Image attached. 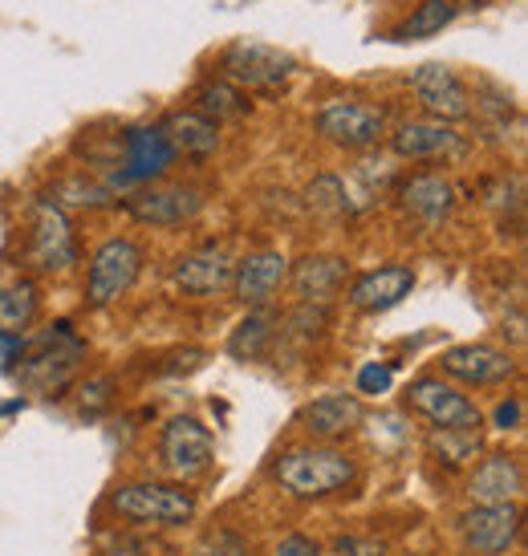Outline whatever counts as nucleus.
<instances>
[{
    "label": "nucleus",
    "mask_w": 528,
    "mask_h": 556,
    "mask_svg": "<svg viewBox=\"0 0 528 556\" xmlns=\"http://www.w3.org/2000/svg\"><path fill=\"white\" fill-rule=\"evenodd\" d=\"M273 476L297 500H326L354 483L357 467L350 455L334 447H293L277 459Z\"/></svg>",
    "instance_id": "nucleus-1"
},
{
    "label": "nucleus",
    "mask_w": 528,
    "mask_h": 556,
    "mask_svg": "<svg viewBox=\"0 0 528 556\" xmlns=\"http://www.w3.org/2000/svg\"><path fill=\"white\" fill-rule=\"evenodd\" d=\"M81 357H86V341L70 329V321H58L49 333L33 341V350L25 354L21 345V370H16V382L29 387L33 394H62L70 387V378L78 374Z\"/></svg>",
    "instance_id": "nucleus-2"
},
{
    "label": "nucleus",
    "mask_w": 528,
    "mask_h": 556,
    "mask_svg": "<svg viewBox=\"0 0 528 556\" xmlns=\"http://www.w3.org/2000/svg\"><path fill=\"white\" fill-rule=\"evenodd\" d=\"M110 508L126 516V520H135V525L175 528L196 520L200 500H196V492H187L184 483H151V479H142V483H123L118 492L110 495Z\"/></svg>",
    "instance_id": "nucleus-3"
},
{
    "label": "nucleus",
    "mask_w": 528,
    "mask_h": 556,
    "mask_svg": "<svg viewBox=\"0 0 528 556\" xmlns=\"http://www.w3.org/2000/svg\"><path fill=\"white\" fill-rule=\"evenodd\" d=\"M142 273V248L126 236H114L90 256V273H86V305L90 309H106L118 296L135 289Z\"/></svg>",
    "instance_id": "nucleus-4"
},
{
    "label": "nucleus",
    "mask_w": 528,
    "mask_h": 556,
    "mask_svg": "<svg viewBox=\"0 0 528 556\" xmlns=\"http://www.w3.org/2000/svg\"><path fill=\"white\" fill-rule=\"evenodd\" d=\"M29 261L41 273H65L78 261V240L74 224L62 212V203L33 200V232H29Z\"/></svg>",
    "instance_id": "nucleus-5"
},
{
    "label": "nucleus",
    "mask_w": 528,
    "mask_h": 556,
    "mask_svg": "<svg viewBox=\"0 0 528 556\" xmlns=\"http://www.w3.org/2000/svg\"><path fill=\"white\" fill-rule=\"evenodd\" d=\"M406 402L411 410H419L436 431H480V406L460 394L455 387H448L443 378H419L406 390Z\"/></svg>",
    "instance_id": "nucleus-6"
},
{
    "label": "nucleus",
    "mask_w": 528,
    "mask_h": 556,
    "mask_svg": "<svg viewBox=\"0 0 528 556\" xmlns=\"http://www.w3.org/2000/svg\"><path fill=\"white\" fill-rule=\"evenodd\" d=\"M159 459L179 479H196L216 464V439L200 418H172L159 434Z\"/></svg>",
    "instance_id": "nucleus-7"
},
{
    "label": "nucleus",
    "mask_w": 528,
    "mask_h": 556,
    "mask_svg": "<svg viewBox=\"0 0 528 556\" xmlns=\"http://www.w3.org/2000/svg\"><path fill=\"white\" fill-rule=\"evenodd\" d=\"M317 130H322V139H329L342 151H370L387 135V118H382V110L338 98L317 110Z\"/></svg>",
    "instance_id": "nucleus-8"
},
{
    "label": "nucleus",
    "mask_w": 528,
    "mask_h": 556,
    "mask_svg": "<svg viewBox=\"0 0 528 556\" xmlns=\"http://www.w3.org/2000/svg\"><path fill=\"white\" fill-rule=\"evenodd\" d=\"M520 508L516 504H472L460 516L464 544L476 556H504L520 541Z\"/></svg>",
    "instance_id": "nucleus-9"
},
{
    "label": "nucleus",
    "mask_w": 528,
    "mask_h": 556,
    "mask_svg": "<svg viewBox=\"0 0 528 556\" xmlns=\"http://www.w3.org/2000/svg\"><path fill=\"white\" fill-rule=\"evenodd\" d=\"M297 70L293 53L268 46V41H236L224 53V78L232 86H249V90H264V86H277Z\"/></svg>",
    "instance_id": "nucleus-10"
},
{
    "label": "nucleus",
    "mask_w": 528,
    "mask_h": 556,
    "mask_svg": "<svg viewBox=\"0 0 528 556\" xmlns=\"http://www.w3.org/2000/svg\"><path fill=\"white\" fill-rule=\"evenodd\" d=\"M411 90L423 102V110L439 123H460L472 114V93L460 81V74L443 62H427L411 74Z\"/></svg>",
    "instance_id": "nucleus-11"
},
{
    "label": "nucleus",
    "mask_w": 528,
    "mask_h": 556,
    "mask_svg": "<svg viewBox=\"0 0 528 556\" xmlns=\"http://www.w3.org/2000/svg\"><path fill=\"white\" fill-rule=\"evenodd\" d=\"M285 280H289V261L273 248H264V252H252L236 264L232 293L244 309H268Z\"/></svg>",
    "instance_id": "nucleus-12"
},
{
    "label": "nucleus",
    "mask_w": 528,
    "mask_h": 556,
    "mask_svg": "<svg viewBox=\"0 0 528 556\" xmlns=\"http://www.w3.org/2000/svg\"><path fill=\"white\" fill-rule=\"evenodd\" d=\"M443 374L455 382H467V387H500L516 374V362L496 345L472 341V345H451L443 354Z\"/></svg>",
    "instance_id": "nucleus-13"
},
{
    "label": "nucleus",
    "mask_w": 528,
    "mask_h": 556,
    "mask_svg": "<svg viewBox=\"0 0 528 556\" xmlns=\"http://www.w3.org/2000/svg\"><path fill=\"white\" fill-rule=\"evenodd\" d=\"M203 195L191 191V187H155V191H139L126 200V212L139 219V224H151V228H175L184 219L200 216Z\"/></svg>",
    "instance_id": "nucleus-14"
},
{
    "label": "nucleus",
    "mask_w": 528,
    "mask_h": 556,
    "mask_svg": "<svg viewBox=\"0 0 528 556\" xmlns=\"http://www.w3.org/2000/svg\"><path fill=\"white\" fill-rule=\"evenodd\" d=\"M236 264L224 256V248H200L175 264L172 285L187 296H216L224 289H232Z\"/></svg>",
    "instance_id": "nucleus-15"
},
{
    "label": "nucleus",
    "mask_w": 528,
    "mask_h": 556,
    "mask_svg": "<svg viewBox=\"0 0 528 556\" xmlns=\"http://www.w3.org/2000/svg\"><path fill=\"white\" fill-rule=\"evenodd\" d=\"M415 289V273L406 264H382V268H370L350 285V305L357 313H387L394 309L403 296H411Z\"/></svg>",
    "instance_id": "nucleus-16"
},
{
    "label": "nucleus",
    "mask_w": 528,
    "mask_h": 556,
    "mask_svg": "<svg viewBox=\"0 0 528 556\" xmlns=\"http://www.w3.org/2000/svg\"><path fill=\"white\" fill-rule=\"evenodd\" d=\"M362 402L357 394H345V390H334V394H322V399H313L305 406V415H301V427L305 434L313 439H322V443H334V439H345V434H354L362 427Z\"/></svg>",
    "instance_id": "nucleus-17"
},
{
    "label": "nucleus",
    "mask_w": 528,
    "mask_h": 556,
    "mask_svg": "<svg viewBox=\"0 0 528 556\" xmlns=\"http://www.w3.org/2000/svg\"><path fill=\"white\" fill-rule=\"evenodd\" d=\"M520 492H525V467L513 455H488L467 479L472 504H516Z\"/></svg>",
    "instance_id": "nucleus-18"
},
{
    "label": "nucleus",
    "mask_w": 528,
    "mask_h": 556,
    "mask_svg": "<svg viewBox=\"0 0 528 556\" xmlns=\"http://www.w3.org/2000/svg\"><path fill=\"white\" fill-rule=\"evenodd\" d=\"M399 203H403L406 216H415L419 224L436 228V224H443V219L455 212V187H451L443 175L423 170V175H411V179L399 187Z\"/></svg>",
    "instance_id": "nucleus-19"
},
{
    "label": "nucleus",
    "mask_w": 528,
    "mask_h": 556,
    "mask_svg": "<svg viewBox=\"0 0 528 556\" xmlns=\"http://www.w3.org/2000/svg\"><path fill=\"white\" fill-rule=\"evenodd\" d=\"M345 277H350V264L338 256H305L293 268V293L301 305L329 309V301L342 293Z\"/></svg>",
    "instance_id": "nucleus-20"
},
{
    "label": "nucleus",
    "mask_w": 528,
    "mask_h": 556,
    "mask_svg": "<svg viewBox=\"0 0 528 556\" xmlns=\"http://www.w3.org/2000/svg\"><path fill=\"white\" fill-rule=\"evenodd\" d=\"M390 151L399 159H443L460 151V135L451 130V123L415 118V123H403L390 135Z\"/></svg>",
    "instance_id": "nucleus-21"
},
{
    "label": "nucleus",
    "mask_w": 528,
    "mask_h": 556,
    "mask_svg": "<svg viewBox=\"0 0 528 556\" xmlns=\"http://www.w3.org/2000/svg\"><path fill=\"white\" fill-rule=\"evenodd\" d=\"M175 163V151L159 126H135L126 130V170L123 179H159Z\"/></svg>",
    "instance_id": "nucleus-22"
},
{
    "label": "nucleus",
    "mask_w": 528,
    "mask_h": 556,
    "mask_svg": "<svg viewBox=\"0 0 528 556\" xmlns=\"http://www.w3.org/2000/svg\"><path fill=\"white\" fill-rule=\"evenodd\" d=\"M159 130L167 135L175 155L184 151L191 159H208L216 155L219 147V126L212 118H203L200 110H175V114H167V123L159 126Z\"/></svg>",
    "instance_id": "nucleus-23"
},
{
    "label": "nucleus",
    "mask_w": 528,
    "mask_h": 556,
    "mask_svg": "<svg viewBox=\"0 0 528 556\" xmlns=\"http://www.w3.org/2000/svg\"><path fill=\"white\" fill-rule=\"evenodd\" d=\"M33 321H37V285L16 280L9 289H0V345L25 341Z\"/></svg>",
    "instance_id": "nucleus-24"
},
{
    "label": "nucleus",
    "mask_w": 528,
    "mask_h": 556,
    "mask_svg": "<svg viewBox=\"0 0 528 556\" xmlns=\"http://www.w3.org/2000/svg\"><path fill=\"white\" fill-rule=\"evenodd\" d=\"M273 341H277V313L249 309V317L236 325L232 338H228V354H232L236 362H261Z\"/></svg>",
    "instance_id": "nucleus-25"
},
{
    "label": "nucleus",
    "mask_w": 528,
    "mask_h": 556,
    "mask_svg": "<svg viewBox=\"0 0 528 556\" xmlns=\"http://www.w3.org/2000/svg\"><path fill=\"white\" fill-rule=\"evenodd\" d=\"M460 16L455 0H419L415 13L406 16L399 29H390V41H431Z\"/></svg>",
    "instance_id": "nucleus-26"
},
{
    "label": "nucleus",
    "mask_w": 528,
    "mask_h": 556,
    "mask_svg": "<svg viewBox=\"0 0 528 556\" xmlns=\"http://www.w3.org/2000/svg\"><path fill=\"white\" fill-rule=\"evenodd\" d=\"M196 110L219 126L224 118H244V114H249V98H244L240 86H232V81H208V86L196 93Z\"/></svg>",
    "instance_id": "nucleus-27"
},
{
    "label": "nucleus",
    "mask_w": 528,
    "mask_h": 556,
    "mask_svg": "<svg viewBox=\"0 0 528 556\" xmlns=\"http://www.w3.org/2000/svg\"><path fill=\"white\" fill-rule=\"evenodd\" d=\"M305 203L317 216H350L357 203L350 195V187L338 179V175H317L310 187H305Z\"/></svg>",
    "instance_id": "nucleus-28"
},
{
    "label": "nucleus",
    "mask_w": 528,
    "mask_h": 556,
    "mask_svg": "<svg viewBox=\"0 0 528 556\" xmlns=\"http://www.w3.org/2000/svg\"><path fill=\"white\" fill-rule=\"evenodd\" d=\"M427 451L436 455L439 464L464 467L467 459H476V451H480V431H436V427H431Z\"/></svg>",
    "instance_id": "nucleus-29"
},
{
    "label": "nucleus",
    "mask_w": 528,
    "mask_h": 556,
    "mask_svg": "<svg viewBox=\"0 0 528 556\" xmlns=\"http://www.w3.org/2000/svg\"><path fill=\"white\" fill-rule=\"evenodd\" d=\"M191 556H249V541H244L236 528H216V532H208V536L196 544Z\"/></svg>",
    "instance_id": "nucleus-30"
},
{
    "label": "nucleus",
    "mask_w": 528,
    "mask_h": 556,
    "mask_svg": "<svg viewBox=\"0 0 528 556\" xmlns=\"http://www.w3.org/2000/svg\"><path fill=\"white\" fill-rule=\"evenodd\" d=\"M110 394H114V378H90L86 387L78 390V406H81V415H102L110 406Z\"/></svg>",
    "instance_id": "nucleus-31"
},
{
    "label": "nucleus",
    "mask_w": 528,
    "mask_h": 556,
    "mask_svg": "<svg viewBox=\"0 0 528 556\" xmlns=\"http://www.w3.org/2000/svg\"><path fill=\"white\" fill-rule=\"evenodd\" d=\"M390 382H394V374H390L387 362H366L357 370V394H387Z\"/></svg>",
    "instance_id": "nucleus-32"
},
{
    "label": "nucleus",
    "mask_w": 528,
    "mask_h": 556,
    "mask_svg": "<svg viewBox=\"0 0 528 556\" xmlns=\"http://www.w3.org/2000/svg\"><path fill=\"white\" fill-rule=\"evenodd\" d=\"M322 556H387V544L374 541V536H342V541H334V548Z\"/></svg>",
    "instance_id": "nucleus-33"
},
{
    "label": "nucleus",
    "mask_w": 528,
    "mask_h": 556,
    "mask_svg": "<svg viewBox=\"0 0 528 556\" xmlns=\"http://www.w3.org/2000/svg\"><path fill=\"white\" fill-rule=\"evenodd\" d=\"M53 195H74L70 203H86V207H102L106 203V191L93 184H81V179H70V184H62Z\"/></svg>",
    "instance_id": "nucleus-34"
},
{
    "label": "nucleus",
    "mask_w": 528,
    "mask_h": 556,
    "mask_svg": "<svg viewBox=\"0 0 528 556\" xmlns=\"http://www.w3.org/2000/svg\"><path fill=\"white\" fill-rule=\"evenodd\" d=\"M273 556H322V544L310 541V536H301V532H293V536H285V541L277 544V553Z\"/></svg>",
    "instance_id": "nucleus-35"
},
{
    "label": "nucleus",
    "mask_w": 528,
    "mask_h": 556,
    "mask_svg": "<svg viewBox=\"0 0 528 556\" xmlns=\"http://www.w3.org/2000/svg\"><path fill=\"white\" fill-rule=\"evenodd\" d=\"M520 418H525V406H520V399H508L496 406V415H492V422H496L500 431H516L520 427Z\"/></svg>",
    "instance_id": "nucleus-36"
}]
</instances>
